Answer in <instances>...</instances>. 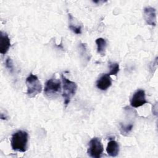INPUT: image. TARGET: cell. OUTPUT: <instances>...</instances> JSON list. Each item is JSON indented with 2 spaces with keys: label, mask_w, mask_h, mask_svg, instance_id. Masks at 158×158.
<instances>
[{
  "label": "cell",
  "mask_w": 158,
  "mask_h": 158,
  "mask_svg": "<svg viewBox=\"0 0 158 158\" xmlns=\"http://www.w3.org/2000/svg\"><path fill=\"white\" fill-rule=\"evenodd\" d=\"M28 134L27 131L19 130L12 135L10 144L12 149L15 151L24 152L27 149Z\"/></svg>",
  "instance_id": "6da1fadb"
},
{
  "label": "cell",
  "mask_w": 158,
  "mask_h": 158,
  "mask_svg": "<svg viewBox=\"0 0 158 158\" xmlns=\"http://www.w3.org/2000/svg\"><path fill=\"white\" fill-rule=\"evenodd\" d=\"M61 79L63 88L62 96L64 99V104L67 106L76 93L77 85L75 82L67 78L64 75H61Z\"/></svg>",
  "instance_id": "7a4b0ae2"
},
{
  "label": "cell",
  "mask_w": 158,
  "mask_h": 158,
  "mask_svg": "<svg viewBox=\"0 0 158 158\" xmlns=\"http://www.w3.org/2000/svg\"><path fill=\"white\" fill-rule=\"evenodd\" d=\"M25 82L27 87V94L29 98H34L41 92L42 85L35 75L30 73L27 78Z\"/></svg>",
  "instance_id": "3957f363"
},
{
  "label": "cell",
  "mask_w": 158,
  "mask_h": 158,
  "mask_svg": "<svg viewBox=\"0 0 158 158\" xmlns=\"http://www.w3.org/2000/svg\"><path fill=\"white\" fill-rule=\"evenodd\" d=\"M61 92V83L58 79H49L45 83L44 93L48 98H54Z\"/></svg>",
  "instance_id": "277c9868"
},
{
  "label": "cell",
  "mask_w": 158,
  "mask_h": 158,
  "mask_svg": "<svg viewBox=\"0 0 158 158\" xmlns=\"http://www.w3.org/2000/svg\"><path fill=\"white\" fill-rule=\"evenodd\" d=\"M104 151L102 144L98 138H92L88 144V154L93 158L101 157Z\"/></svg>",
  "instance_id": "5b68a950"
},
{
  "label": "cell",
  "mask_w": 158,
  "mask_h": 158,
  "mask_svg": "<svg viewBox=\"0 0 158 158\" xmlns=\"http://www.w3.org/2000/svg\"><path fill=\"white\" fill-rule=\"evenodd\" d=\"M145 91L143 89H138L134 93L130 99V105L133 107H139L146 104Z\"/></svg>",
  "instance_id": "8992f818"
},
{
  "label": "cell",
  "mask_w": 158,
  "mask_h": 158,
  "mask_svg": "<svg viewBox=\"0 0 158 158\" xmlns=\"http://www.w3.org/2000/svg\"><path fill=\"white\" fill-rule=\"evenodd\" d=\"M144 19L148 25L156 26V10L152 7H146L143 12Z\"/></svg>",
  "instance_id": "52a82bcc"
},
{
  "label": "cell",
  "mask_w": 158,
  "mask_h": 158,
  "mask_svg": "<svg viewBox=\"0 0 158 158\" xmlns=\"http://www.w3.org/2000/svg\"><path fill=\"white\" fill-rule=\"evenodd\" d=\"M96 87L102 91L107 90L112 85L110 75L107 73L102 74L96 81Z\"/></svg>",
  "instance_id": "ba28073f"
},
{
  "label": "cell",
  "mask_w": 158,
  "mask_h": 158,
  "mask_svg": "<svg viewBox=\"0 0 158 158\" xmlns=\"http://www.w3.org/2000/svg\"><path fill=\"white\" fill-rule=\"evenodd\" d=\"M10 46V40L8 35L6 33L1 31L0 33V52L5 54L7 52Z\"/></svg>",
  "instance_id": "9c48e42d"
},
{
  "label": "cell",
  "mask_w": 158,
  "mask_h": 158,
  "mask_svg": "<svg viewBox=\"0 0 158 158\" xmlns=\"http://www.w3.org/2000/svg\"><path fill=\"white\" fill-rule=\"evenodd\" d=\"M106 151L109 156L111 157H116L119 152V145L115 140L109 141L106 148Z\"/></svg>",
  "instance_id": "30bf717a"
},
{
  "label": "cell",
  "mask_w": 158,
  "mask_h": 158,
  "mask_svg": "<svg viewBox=\"0 0 158 158\" xmlns=\"http://www.w3.org/2000/svg\"><path fill=\"white\" fill-rule=\"evenodd\" d=\"M96 44L97 46V52L102 56L105 55L106 49L107 47V42L105 39L99 38L96 40Z\"/></svg>",
  "instance_id": "8fae6325"
},
{
  "label": "cell",
  "mask_w": 158,
  "mask_h": 158,
  "mask_svg": "<svg viewBox=\"0 0 158 158\" xmlns=\"http://www.w3.org/2000/svg\"><path fill=\"white\" fill-rule=\"evenodd\" d=\"M109 69L110 71L108 73L111 75H117L119 71V64L115 62H109Z\"/></svg>",
  "instance_id": "7c38bea8"
},
{
  "label": "cell",
  "mask_w": 158,
  "mask_h": 158,
  "mask_svg": "<svg viewBox=\"0 0 158 158\" xmlns=\"http://www.w3.org/2000/svg\"><path fill=\"white\" fill-rule=\"evenodd\" d=\"M133 124L130 123L128 125H123V124H120V132L122 135H128L131 131L132 130L133 128Z\"/></svg>",
  "instance_id": "4fadbf2b"
},
{
  "label": "cell",
  "mask_w": 158,
  "mask_h": 158,
  "mask_svg": "<svg viewBox=\"0 0 158 158\" xmlns=\"http://www.w3.org/2000/svg\"><path fill=\"white\" fill-rule=\"evenodd\" d=\"M69 27L73 32H74L76 34H80L81 32V27L80 25L75 26L72 24H69Z\"/></svg>",
  "instance_id": "5bb4252c"
},
{
  "label": "cell",
  "mask_w": 158,
  "mask_h": 158,
  "mask_svg": "<svg viewBox=\"0 0 158 158\" xmlns=\"http://www.w3.org/2000/svg\"><path fill=\"white\" fill-rule=\"evenodd\" d=\"M5 65H6V67L10 71V72H12L13 71L14 65H13L12 60L10 57H7L6 59V62H5Z\"/></svg>",
  "instance_id": "9a60e30c"
}]
</instances>
